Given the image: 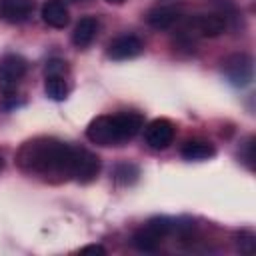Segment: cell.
I'll use <instances>...</instances> for the list:
<instances>
[{"instance_id": "cell-21", "label": "cell", "mask_w": 256, "mask_h": 256, "mask_svg": "<svg viewBox=\"0 0 256 256\" xmlns=\"http://www.w3.org/2000/svg\"><path fill=\"white\" fill-rule=\"evenodd\" d=\"M74 2H80V0H74Z\"/></svg>"}, {"instance_id": "cell-13", "label": "cell", "mask_w": 256, "mask_h": 256, "mask_svg": "<svg viewBox=\"0 0 256 256\" xmlns=\"http://www.w3.org/2000/svg\"><path fill=\"white\" fill-rule=\"evenodd\" d=\"M214 146L212 144H208V142H202V140H188V142H184L182 144V148H180V154H182V158L184 160H206V158H212L214 156Z\"/></svg>"}, {"instance_id": "cell-1", "label": "cell", "mask_w": 256, "mask_h": 256, "mask_svg": "<svg viewBox=\"0 0 256 256\" xmlns=\"http://www.w3.org/2000/svg\"><path fill=\"white\" fill-rule=\"evenodd\" d=\"M22 172L48 182H92L100 172V160L86 148L70 146L58 138H32L24 142L16 154Z\"/></svg>"}, {"instance_id": "cell-12", "label": "cell", "mask_w": 256, "mask_h": 256, "mask_svg": "<svg viewBox=\"0 0 256 256\" xmlns=\"http://www.w3.org/2000/svg\"><path fill=\"white\" fill-rule=\"evenodd\" d=\"M98 20L94 16H86V18H80V22L74 26V32H72V42L74 46L78 48H86L92 44V40L96 38L98 34Z\"/></svg>"}, {"instance_id": "cell-19", "label": "cell", "mask_w": 256, "mask_h": 256, "mask_svg": "<svg viewBox=\"0 0 256 256\" xmlns=\"http://www.w3.org/2000/svg\"><path fill=\"white\" fill-rule=\"evenodd\" d=\"M106 2H110V4H122L124 0H106Z\"/></svg>"}, {"instance_id": "cell-20", "label": "cell", "mask_w": 256, "mask_h": 256, "mask_svg": "<svg viewBox=\"0 0 256 256\" xmlns=\"http://www.w3.org/2000/svg\"><path fill=\"white\" fill-rule=\"evenodd\" d=\"M0 168H2V158H0Z\"/></svg>"}, {"instance_id": "cell-2", "label": "cell", "mask_w": 256, "mask_h": 256, "mask_svg": "<svg viewBox=\"0 0 256 256\" xmlns=\"http://www.w3.org/2000/svg\"><path fill=\"white\" fill-rule=\"evenodd\" d=\"M142 126H144V118L140 112L104 114V116H96L88 124L86 138L98 146H120L132 140Z\"/></svg>"}, {"instance_id": "cell-8", "label": "cell", "mask_w": 256, "mask_h": 256, "mask_svg": "<svg viewBox=\"0 0 256 256\" xmlns=\"http://www.w3.org/2000/svg\"><path fill=\"white\" fill-rule=\"evenodd\" d=\"M144 50V44L138 36L134 34H124V36H118L114 38L110 44H108V56L112 60H128V58H134L138 56L140 52Z\"/></svg>"}, {"instance_id": "cell-14", "label": "cell", "mask_w": 256, "mask_h": 256, "mask_svg": "<svg viewBox=\"0 0 256 256\" xmlns=\"http://www.w3.org/2000/svg\"><path fill=\"white\" fill-rule=\"evenodd\" d=\"M44 90H46V96H50L56 102H60L68 96V84H66L64 76H46Z\"/></svg>"}, {"instance_id": "cell-16", "label": "cell", "mask_w": 256, "mask_h": 256, "mask_svg": "<svg viewBox=\"0 0 256 256\" xmlns=\"http://www.w3.org/2000/svg\"><path fill=\"white\" fill-rule=\"evenodd\" d=\"M238 248L244 254H252L256 250V238H254V234L252 232H240V236H238Z\"/></svg>"}, {"instance_id": "cell-5", "label": "cell", "mask_w": 256, "mask_h": 256, "mask_svg": "<svg viewBox=\"0 0 256 256\" xmlns=\"http://www.w3.org/2000/svg\"><path fill=\"white\" fill-rule=\"evenodd\" d=\"M252 72H254L252 58L244 52L232 54L224 60V76L228 78V82L232 86H238V88L248 86L250 80H252Z\"/></svg>"}, {"instance_id": "cell-17", "label": "cell", "mask_w": 256, "mask_h": 256, "mask_svg": "<svg viewBox=\"0 0 256 256\" xmlns=\"http://www.w3.org/2000/svg\"><path fill=\"white\" fill-rule=\"evenodd\" d=\"M64 74H66V62L64 60L54 58L46 64V76H64Z\"/></svg>"}, {"instance_id": "cell-3", "label": "cell", "mask_w": 256, "mask_h": 256, "mask_svg": "<svg viewBox=\"0 0 256 256\" xmlns=\"http://www.w3.org/2000/svg\"><path fill=\"white\" fill-rule=\"evenodd\" d=\"M176 228V222L170 218H152L140 230L132 234V246L140 252H154L162 244V240Z\"/></svg>"}, {"instance_id": "cell-15", "label": "cell", "mask_w": 256, "mask_h": 256, "mask_svg": "<svg viewBox=\"0 0 256 256\" xmlns=\"http://www.w3.org/2000/svg\"><path fill=\"white\" fill-rule=\"evenodd\" d=\"M114 176H116V180H118L120 184H130V182L136 180V176H138V168H136L134 164L124 162V164H118V166H116Z\"/></svg>"}, {"instance_id": "cell-4", "label": "cell", "mask_w": 256, "mask_h": 256, "mask_svg": "<svg viewBox=\"0 0 256 256\" xmlns=\"http://www.w3.org/2000/svg\"><path fill=\"white\" fill-rule=\"evenodd\" d=\"M26 70H28V64L22 56H16V54L4 56L0 60V92L10 96L18 88Z\"/></svg>"}, {"instance_id": "cell-18", "label": "cell", "mask_w": 256, "mask_h": 256, "mask_svg": "<svg viewBox=\"0 0 256 256\" xmlns=\"http://www.w3.org/2000/svg\"><path fill=\"white\" fill-rule=\"evenodd\" d=\"M80 252H82V254H106V250H104L102 246H98V244L84 246V248H80Z\"/></svg>"}, {"instance_id": "cell-10", "label": "cell", "mask_w": 256, "mask_h": 256, "mask_svg": "<svg viewBox=\"0 0 256 256\" xmlns=\"http://www.w3.org/2000/svg\"><path fill=\"white\" fill-rule=\"evenodd\" d=\"M180 20V10L176 6H158L152 8L146 16V22L156 30H168Z\"/></svg>"}, {"instance_id": "cell-9", "label": "cell", "mask_w": 256, "mask_h": 256, "mask_svg": "<svg viewBox=\"0 0 256 256\" xmlns=\"http://www.w3.org/2000/svg\"><path fill=\"white\" fill-rule=\"evenodd\" d=\"M34 0H0V16L10 24H22L32 16Z\"/></svg>"}, {"instance_id": "cell-7", "label": "cell", "mask_w": 256, "mask_h": 256, "mask_svg": "<svg viewBox=\"0 0 256 256\" xmlns=\"http://www.w3.org/2000/svg\"><path fill=\"white\" fill-rule=\"evenodd\" d=\"M146 144L154 150H164L174 140V124L168 118H156L152 120L144 130Z\"/></svg>"}, {"instance_id": "cell-6", "label": "cell", "mask_w": 256, "mask_h": 256, "mask_svg": "<svg viewBox=\"0 0 256 256\" xmlns=\"http://www.w3.org/2000/svg\"><path fill=\"white\" fill-rule=\"evenodd\" d=\"M224 28H226V20L222 16H218V14H198V16L188 18L184 32L194 34V36L212 38V36L222 34Z\"/></svg>"}, {"instance_id": "cell-11", "label": "cell", "mask_w": 256, "mask_h": 256, "mask_svg": "<svg viewBox=\"0 0 256 256\" xmlns=\"http://www.w3.org/2000/svg\"><path fill=\"white\" fill-rule=\"evenodd\" d=\"M42 20L52 28H66L70 16L62 0H46L42 6Z\"/></svg>"}]
</instances>
